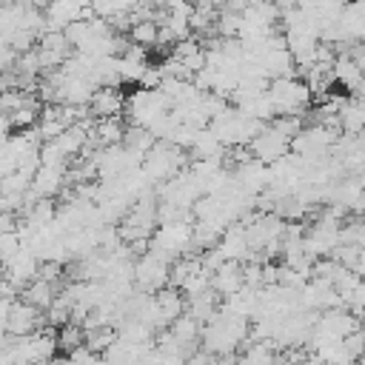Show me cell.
Here are the masks:
<instances>
[{"label":"cell","mask_w":365,"mask_h":365,"mask_svg":"<svg viewBox=\"0 0 365 365\" xmlns=\"http://www.w3.org/2000/svg\"><path fill=\"white\" fill-rule=\"evenodd\" d=\"M242 288V274H240V262L225 259L214 274H211V291L217 297H231Z\"/></svg>","instance_id":"cell-5"},{"label":"cell","mask_w":365,"mask_h":365,"mask_svg":"<svg viewBox=\"0 0 365 365\" xmlns=\"http://www.w3.org/2000/svg\"><path fill=\"white\" fill-rule=\"evenodd\" d=\"M43 314L31 305H26L23 299H14L9 305V317H6V336H14V339H23L34 331L43 328Z\"/></svg>","instance_id":"cell-2"},{"label":"cell","mask_w":365,"mask_h":365,"mask_svg":"<svg viewBox=\"0 0 365 365\" xmlns=\"http://www.w3.org/2000/svg\"><path fill=\"white\" fill-rule=\"evenodd\" d=\"M54 288L51 285H46V282H40V279H34V282H29L23 291H20V297H23V302L26 305H31V308H37L40 314H46V308L51 305V299H54Z\"/></svg>","instance_id":"cell-6"},{"label":"cell","mask_w":365,"mask_h":365,"mask_svg":"<svg viewBox=\"0 0 365 365\" xmlns=\"http://www.w3.org/2000/svg\"><path fill=\"white\" fill-rule=\"evenodd\" d=\"M288 137H282L279 131H274L271 125H265V131L259 134V137H254L245 148H248V154H251V160L254 163H259V165H274L277 160H282L285 154H288Z\"/></svg>","instance_id":"cell-1"},{"label":"cell","mask_w":365,"mask_h":365,"mask_svg":"<svg viewBox=\"0 0 365 365\" xmlns=\"http://www.w3.org/2000/svg\"><path fill=\"white\" fill-rule=\"evenodd\" d=\"M202 48V43L197 40V37H185V40H180V43H174L171 46V60H185V57H191V54H197Z\"/></svg>","instance_id":"cell-10"},{"label":"cell","mask_w":365,"mask_h":365,"mask_svg":"<svg viewBox=\"0 0 365 365\" xmlns=\"http://www.w3.org/2000/svg\"><path fill=\"white\" fill-rule=\"evenodd\" d=\"M114 342H117V331H114V328H94V331H86V351L94 354V356H103Z\"/></svg>","instance_id":"cell-8"},{"label":"cell","mask_w":365,"mask_h":365,"mask_svg":"<svg viewBox=\"0 0 365 365\" xmlns=\"http://www.w3.org/2000/svg\"><path fill=\"white\" fill-rule=\"evenodd\" d=\"M128 43L131 46H140V48H145V46H154L157 43V23H151V20H140V23H131V29H128Z\"/></svg>","instance_id":"cell-9"},{"label":"cell","mask_w":365,"mask_h":365,"mask_svg":"<svg viewBox=\"0 0 365 365\" xmlns=\"http://www.w3.org/2000/svg\"><path fill=\"white\" fill-rule=\"evenodd\" d=\"M151 299H154V308H157V314H160V325L163 328H168L177 317H182V308H185V299H182V294L180 291H174V288H160L157 294H151Z\"/></svg>","instance_id":"cell-4"},{"label":"cell","mask_w":365,"mask_h":365,"mask_svg":"<svg viewBox=\"0 0 365 365\" xmlns=\"http://www.w3.org/2000/svg\"><path fill=\"white\" fill-rule=\"evenodd\" d=\"M182 365H211V356H208L205 351H194Z\"/></svg>","instance_id":"cell-11"},{"label":"cell","mask_w":365,"mask_h":365,"mask_svg":"<svg viewBox=\"0 0 365 365\" xmlns=\"http://www.w3.org/2000/svg\"><path fill=\"white\" fill-rule=\"evenodd\" d=\"M123 108H125V91H120V88H94L91 100H88V111L94 120L123 117Z\"/></svg>","instance_id":"cell-3"},{"label":"cell","mask_w":365,"mask_h":365,"mask_svg":"<svg viewBox=\"0 0 365 365\" xmlns=\"http://www.w3.org/2000/svg\"><path fill=\"white\" fill-rule=\"evenodd\" d=\"M54 342H57V351L71 354V351H77V348L86 345V331H83L77 322H66L63 328H57Z\"/></svg>","instance_id":"cell-7"}]
</instances>
